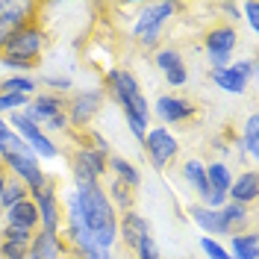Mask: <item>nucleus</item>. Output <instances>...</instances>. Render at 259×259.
<instances>
[{"label":"nucleus","instance_id":"1","mask_svg":"<svg viewBox=\"0 0 259 259\" xmlns=\"http://www.w3.org/2000/svg\"><path fill=\"white\" fill-rule=\"evenodd\" d=\"M74 194L80 200L82 218H85V227L95 239V247L112 250L118 244V212L112 209L109 197L103 192V180L74 183Z\"/></svg>","mask_w":259,"mask_h":259},{"label":"nucleus","instance_id":"2","mask_svg":"<svg viewBox=\"0 0 259 259\" xmlns=\"http://www.w3.org/2000/svg\"><path fill=\"white\" fill-rule=\"evenodd\" d=\"M100 89L106 92L109 100L118 103V109L124 115H133V118H139L142 124L150 127V103H147L139 80L133 77V71H127V68H109L103 74V85Z\"/></svg>","mask_w":259,"mask_h":259},{"label":"nucleus","instance_id":"3","mask_svg":"<svg viewBox=\"0 0 259 259\" xmlns=\"http://www.w3.org/2000/svg\"><path fill=\"white\" fill-rule=\"evenodd\" d=\"M180 3H171V0H162V3H150L145 6L139 15H136V24H133V38H136V45L145 50H153L159 45L162 32L168 27V21L177 15Z\"/></svg>","mask_w":259,"mask_h":259},{"label":"nucleus","instance_id":"4","mask_svg":"<svg viewBox=\"0 0 259 259\" xmlns=\"http://www.w3.org/2000/svg\"><path fill=\"white\" fill-rule=\"evenodd\" d=\"M21 115L38 124L45 133H65L68 118H65V95H53V92H38L30 97V103L21 109Z\"/></svg>","mask_w":259,"mask_h":259},{"label":"nucleus","instance_id":"5","mask_svg":"<svg viewBox=\"0 0 259 259\" xmlns=\"http://www.w3.org/2000/svg\"><path fill=\"white\" fill-rule=\"evenodd\" d=\"M48 45H50V35L45 30V24L41 21H32V24L21 27L9 38V45L3 48L0 56H15V59H27V62L38 65L41 56H45V50H48Z\"/></svg>","mask_w":259,"mask_h":259},{"label":"nucleus","instance_id":"6","mask_svg":"<svg viewBox=\"0 0 259 259\" xmlns=\"http://www.w3.org/2000/svg\"><path fill=\"white\" fill-rule=\"evenodd\" d=\"M106 103V92L103 89H80L71 97H65V118H68V127L74 130H89L100 109Z\"/></svg>","mask_w":259,"mask_h":259},{"label":"nucleus","instance_id":"7","mask_svg":"<svg viewBox=\"0 0 259 259\" xmlns=\"http://www.w3.org/2000/svg\"><path fill=\"white\" fill-rule=\"evenodd\" d=\"M239 48V30L233 24H215L203 35V50H206V62L209 71H221L233 62V53Z\"/></svg>","mask_w":259,"mask_h":259},{"label":"nucleus","instance_id":"8","mask_svg":"<svg viewBox=\"0 0 259 259\" xmlns=\"http://www.w3.org/2000/svg\"><path fill=\"white\" fill-rule=\"evenodd\" d=\"M142 147H145V156L150 159V165L156 171L171 168L180 156V142L168 127H150L145 136V142H142Z\"/></svg>","mask_w":259,"mask_h":259},{"label":"nucleus","instance_id":"9","mask_svg":"<svg viewBox=\"0 0 259 259\" xmlns=\"http://www.w3.org/2000/svg\"><path fill=\"white\" fill-rule=\"evenodd\" d=\"M6 124H9V130H12V133H18V136L27 142V147L35 153V159H56V156H59V147H56V142H53L48 133L38 127V124L27 121L21 112H12L9 118H6Z\"/></svg>","mask_w":259,"mask_h":259},{"label":"nucleus","instance_id":"10","mask_svg":"<svg viewBox=\"0 0 259 259\" xmlns=\"http://www.w3.org/2000/svg\"><path fill=\"white\" fill-rule=\"evenodd\" d=\"M159 118L162 124L159 127H180V124H189L194 115H197V106H194L189 97H180V95H159L150 106V118Z\"/></svg>","mask_w":259,"mask_h":259},{"label":"nucleus","instance_id":"11","mask_svg":"<svg viewBox=\"0 0 259 259\" xmlns=\"http://www.w3.org/2000/svg\"><path fill=\"white\" fill-rule=\"evenodd\" d=\"M41 6L38 3H27V0H9L6 12L0 15V53L9 45V38L15 35L21 27H27L32 21H41Z\"/></svg>","mask_w":259,"mask_h":259},{"label":"nucleus","instance_id":"12","mask_svg":"<svg viewBox=\"0 0 259 259\" xmlns=\"http://www.w3.org/2000/svg\"><path fill=\"white\" fill-rule=\"evenodd\" d=\"M32 203L38 209V227L50 233H62V200L56 194V180L48 177V183L32 194Z\"/></svg>","mask_w":259,"mask_h":259},{"label":"nucleus","instance_id":"13","mask_svg":"<svg viewBox=\"0 0 259 259\" xmlns=\"http://www.w3.org/2000/svg\"><path fill=\"white\" fill-rule=\"evenodd\" d=\"M153 62H156L159 74L165 77V82H168L171 89H183V85L189 82V65H186V59H183V53H180L177 48H171V45L156 48Z\"/></svg>","mask_w":259,"mask_h":259},{"label":"nucleus","instance_id":"14","mask_svg":"<svg viewBox=\"0 0 259 259\" xmlns=\"http://www.w3.org/2000/svg\"><path fill=\"white\" fill-rule=\"evenodd\" d=\"M145 236H153V227H150V221L142 212L130 209L124 215H118V242H121V247L127 253H133Z\"/></svg>","mask_w":259,"mask_h":259},{"label":"nucleus","instance_id":"15","mask_svg":"<svg viewBox=\"0 0 259 259\" xmlns=\"http://www.w3.org/2000/svg\"><path fill=\"white\" fill-rule=\"evenodd\" d=\"M30 259H71V250L65 244L62 233H50L38 227L30 242Z\"/></svg>","mask_w":259,"mask_h":259},{"label":"nucleus","instance_id":"16","mask_svg":"<svg viewBox=\"0 0 259 259\" xmlns=\"http://www.w3.org/2000/svg\"><path fill=\"white\" fill-rule=\"evenodd\" d=\"M227 200L242 203V206H253L259 200V174L256 168H244L239 171V177H233V186L227 192Z\"/></svg>","mask_w":259,"mask_h":259},{"label":"nucleus","instance_id":"17","mask_svg":"<svg viewBox=\"0 0 259 259\" xmlns=\"http://www.w3.org/2000/svg\"><path fill=\"white\" fill-rule=\"evenodd\" d=\"M218 215H221V224H224V230H227V239H230V236H236V233L250 230V221H253V212H250V206L233 203V200H227L224 206L218 209Z\"/></svg>","mask_w":259,"mask_h":259},{"label":"nucleus","instance_id":"18","mask_svg":"<svg viewBox=\"0 0 259 259\" xmlns=\"http://www.w3.org/2000/svg\"><path fill=\"white\" fill-rule=\"evenodd\" d=\"M180 174H183V180L189 183V189L200 197L197 203H203L206 194H209V186H206V162L197 159V156H189V159L180 165Z\"/></svg>","mask_w":259,"mask_h":259},{"label":"nucleus","instance_id":"19","mask_svg":"<svg viewBox=\"0 0 259 259\" xmlns=\"http://www.w3.org/2000/svg\"><path fill=\"white\" fill-rule=\"evenodd\" d=\"M189 218H192L194 224L200 227L209 239H221V236H227L218 209H209V206H203V203H192V206H189Z\"/></svg>","mask_w":259,"mask_h":259},{"label":"nucleus","instance_id":"20","mask_svg":"<svg viewBox=\"0 0 259 259\" xmlns=\"http://www.w3.org/2000/svg\"><path fill=\"white\" fill-rule=\"evenodd\" d=\"M3 224L38 230V209H35L32 197H24V200H18L15 206H9V209L3 212Z\"/></svg>","mask_w":259,"mask_h":259},{"label":"nucleus","instance_id":"21","mask_svg":"<svg viewBox=\"0 0 259 259\" xmlns=\"http://www.w3.org/2000/svg\"><path fill=\"white\" fill-rule=\"evenodd\" d=\"M103 192H106V197H109V203H112V209L118 215L136 209V192L130 186H124L121 180H115V177L103 180Z\"/></svg>","mask_w":259,"mask_h":259},{"label":"nucleus","instance_id":"22","mask_svg":"<svg viewBox=\"0 0 259 259\" xmlns=\"http://www.w3.org/2000/svg\"><path fill=\"white\" fill-rule=\"evenodd\" d=\"M68 159L80 162L82 168L89 171V174H95L97 180H106V174H109V156H103V153H97V150H92V147L85 145H77V150H71V156Z\"/></svg>","mask_w":259,"mask_h":259},{"label":"nucleus","instance_id":"23","mask_svg":"<svg viewBox=\"0 0 259 259\" xmlns=\"http://www.w3.org/2000/svg\"><path fill=\"white\" fill-rule=\"evenodd\" d=\"M227 253H230L233 259H259V236H256V230L250 227V230H244V233L230 236V247H227Z\"/></svg>","mask_w":259,"mask_h":259},{"label":"nucleus","instance_id":"24","mask_svg":"<svg viewBox=\"0 0 259 259\" xmlns=\"http://www.w3.org/2000/svg\"><path fill=\"white\" fill-rule=\"evenodd\" d=\"M209 80L215 82L221 92H227V95L242 97L244 92H247V80H244L242 74L233 68V62L227 65V68H221V71H209Z\"/></svg>","mask_w":259,"mask_h":259},{"label":"nucleus","instance_id":"25","mask_svg":"<svg viewBox=\"0 0 259 259\" xmlns=\"http://www.w3.org/2000/svg\"><path fill=\"white\" fill-rule=\"evenodd\" d=\"M106 165H109V174H112L115 180H121L124 186H130L133 192H136V189L142 186V174H139V168H136V165H133L130 159L118 156V153H112Z\"/></svg>","mask_w":259,"mask_h":259},{"label":"nucleus","instance_id":"26","mask_svg":"<svg viewBox=\"0 0 259 259\" xmlns=\"http://www.w3.org/2000/svg\"><path fill=\"white\" fill-rule=\"evenodd\" d=\"M38 92V80L30 77V74H9L0 80V95H24L32 97Z\"/></svg>","mask_w":259,"mask_h":259},{"label":"nucleus","instance_id":"27","mask_svg":"<svg viewBox=\"0 0 259 259\" xmlns=\"http://www.w3.org/2000/svg\"><path fill=\"white\" fill-rule=\"evenodd\" d=\"M236 145L239 150H244L250 159L256 162L259 159V115H247V121H244V133L236 139Z\"/></svg>","mask_w":259,"mask_h":259},{"label":"nucleus","instance_id":"28","mask_svg":"<svg viewBox=\"0 0 259 259\" xmlns=\"http://www.w3.org/2000/svg\"><path fill=\"white\" fill-rule=\"evenodd\" d=\"M24 197H30L27 189H24V183L6 174V183H3V189H0V212H6L9 206H15L18 200H24Z\"/></svg>","mask_w":259,"mask_h":259},{"label":"nucleus","instance_id":"29","mask_svg":"<svg viewBox=\"0 0 259 259\" xmlns=\"http://www.w3.org/2000/svg\"><path fill=\"white\" fill-rule=\"evenodd\" d=\"M35 230H27V227H12V224H3L0 230V244H15V247H30Z\"/></svg>","mask_w":259,"mask_h":259},{"label":"nucleus","instance_id":"30","mask_svg":"<svg viewBox=\"0 0 259 259\" xmlns=\"http://www.w3.org/2000/svg\"><path fill=\"white\" fill-rule=\"evenodd\" d=\"M77 145L92 147V150L103 153V156H112V147H109V142H106V136L97 133V130H82L80 136H77Z\"/></svg>","mask_w":259,"mask_h":259},{"label":"nucleus","instance_id":"31","mask_svg":"<svg viewBox=\"0 0 259 259\" xmlns=\"http://www.w3.org/2000/svg\"><path fill=\"white\" fill-rule=\"evenodd\" d=\"M133 256L136 259H162V250H159V244H156L153 236H145V239L139 242V247L133 250Z\"/></svg>","mask_w":259,"mask_h":259},{"label":"nucleus","instance_id":"32","mask_svg":"<svg viewBox=\"0 0 259 259\" xmlns=\"http://www.w3.org/2000/svg\"><path fill=\"white\" fill-rule=\"evenodd\" d=\"M200 250H203V256L206 259H233L230 253H227V247L218 239H209V236H203L200 239Z\"/></svg>","mask_w":259,"mask_h":259},{"label":"nucleus","instance_id":"33","mask_svg":"<svg viewBox=\"0 0 259 259\" xmlns=\"http://www.w3.org/2000/svg\"><path fill=\"white\" fill-rule=\"evenodd\" d=\"M41 82L48 85L53 95H62V92H71V89H74V80H71V77H56V74H48Z\"/></svg>","mask_w":259,"mask_h":259},{"label":"nucleus","instance_id":"34","mask_svg":"<svg viewBox=\"0 0 259 259\" xmlns=\"http://www.w3.org/2000/svg\"><path fill=\"white\" fill-rule=\"evenodd\" d=\"M0 65L3 68H12L15 74H30L32 68H38V65L27 62V59H15V56H0Z\"/></svg>","mask_w":259,"mask_h":259},{"label":"nucleus","instance_id":"35","mask_svg":"<svg viewBox=\"0 0 259 259\" xmlns=\"http://www.w3.org/2000/svg\"><path fill=\"white\" fill-rule=\"evenodd\" d=\"M124 124H127V130L130 133H133V139H136V142H139V145H142V142H145V136H147V124H142V121H139V118H133V115H124Z\"/></svg>","mask_w":259,"mask_h":259},{"label":"nucleus","instance_id":"36","mask_svg":"<svg viewBox=\"0 0 259 259\" xmlns=\"http://www.w3.org/2000/svg\"><path fill=\"white\" fill-rule=\"evenodd\" d=\"M233 68H236V71H239L247 82L256 80V68H259V65H256V59H253V56H250V59H239V62H233Z\"/></svg>","mask_w":259,"mask_h":259},{"label":"nucleus","instance_id":"37","mask_svg":"<svg viewBox=\"0 0 259 259\" xmlns=\"http://www.w3.org/2000/svg\"><path fill=\"white\" fill-rule=\"evenodd\" d=\"M242 12L247 18V27L253 32H259V3L256 0H250V3H242Z\"/></svg>","mask_w":259,"mask_h":259},{"label":"nucleus","instance_id":"38","mask_svg":"<svg viewBox=\"0 0 259 259\" xmlns=\"http://www.w3.org/2000/svg\"><path fill=\"white\" fill-rule=\"evenodd\" d=\"M218 9H221V12H227L230 18H236V21L242 18V6H239V3H218Z\"/></svg>","mask_w":259,"mask_h":259},{"label":"nucleus","instance_id":"39","mask_svg":"<svg viewBox=\"0 0 259 259\" xmlns=\"http://www.w3.org/2000/svg\"><path fill=\"white\" fill-rule=\"evenodd\" d=\"M80 259H115V256H112V250H100V247H95V250H89V253L80 256Z\"/></svg>","mask_w":259,"mask_h":259},{"label":"nucleus","instance_id":"40","mask_svg":"<svg viewBox=\"0 0 259 259\" xmlns=\"http://www.w3.org/2000/svg\"><path fill=\"white\" fill-rule=\"evenodd\" d=\"M6 3H9V0H0V15L6 12Z\"/></svg>","mask_w":259,"mask_h":259},{"label":"nucleus","instance_id":"41","mask_svg":"<svg viewBox=\"0 0 259 259\" xmlns=\"http://www.w3.org/2000/svg\"><path fill=\"white\" fill-rule=\"evenodd\" d=\"M3 183H6V174H3V171H0V189H3Z\"/></svg>","mask_w":259,"mask_h":259},{"label":"nucleus","instance_id":"42","mask_svg":"<svg viewBox=\"0 0 259 259\" xmlns=\"http://www.w3.org/2000/svg\"><path fill=\"white\" fill-rule=\"evenodd\" d=\"M18 259H30V253H27V256H18Z\"/></svg>","mask_w":259,"mask_h":259},{"label":"nucleus","instance_id":"43","mask_svg":"<svg viewBox=\"0 0 259 259\" xmlns=\"http://www.w3.org/2000/svg\"><path fill=\"white\" fill-rule=\"evenodd\" d=\"M0 218H3V212H0Z\"/></svg>","mask_w":259,"mask_h":259}]
</instances>
